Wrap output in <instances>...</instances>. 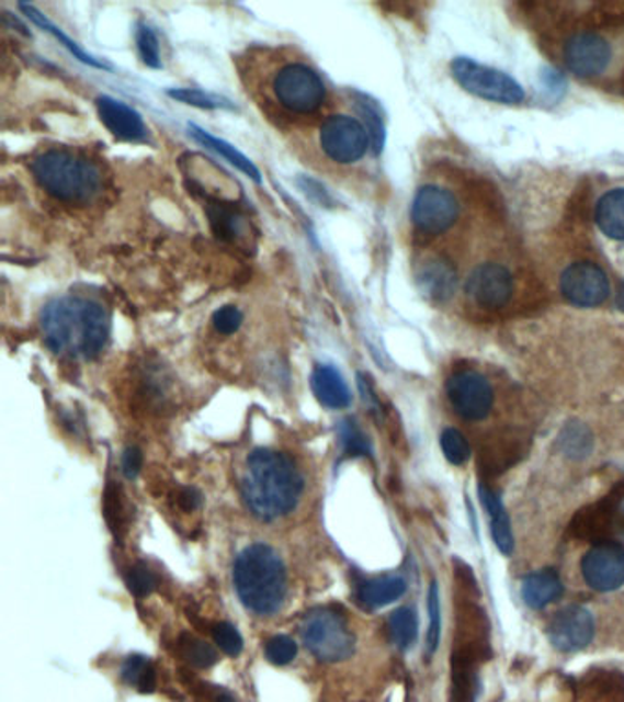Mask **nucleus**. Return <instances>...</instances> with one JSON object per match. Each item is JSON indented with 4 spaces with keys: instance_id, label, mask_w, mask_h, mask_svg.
Segmentation results:
<instances>
[{
    "instance_id": "obj_25",
    "label": "nucleus",
    "mask_w": 624,
    "mask_h": 702,
    "mask_svg": "<svg viewBox=\"0 0 624 702\" xmlns=\"http://www.w3.org/2000/svg\"><path fill=\"white\" fill-rule=\"evenodd\" d=\"M586 702H624V677L608 671H595L582 682Z\"/></svg>"
},
{
    "instance_id": "obj_21",
    "label": "nucleus",
    "mask_w": 624,
    "mask_h": 702,
    "mask_svg": "<svg viewBox=\"0 0 624 702\" xmlns=\"http://www.w3.org/2000/svg\"><path fill=\"white\" fill-rule=\"evenodd\" d=\"M564 586L553 569L536 570L522 581V598L531 609H544L563 595Z\"/></svg>"
},
{
    "instance_id": "obj_15",
    "label": "nucleus",
    "mask_w": 624,
    "mask_h": 702,
    "mask_svg": "<svg viewBox=\"0 0 624 702\" xmlns=\"http://www.w3.org/2000/svg\"><path fill=\"white\" fill-rule=\"evenodd\" d=\"M595 633V622L588 609L569 605L553 616L547 635L558 652L574 653L585 649Z\"/></svg>"
},
{
    "instance_id": "obj_28",
    "label": "nucleus",
    "mask_w": 624,
    "mask_h": 702,
    "mask_svg": "<svg viewBox=\"0 0 624 702\" xmlns=\"http://www.w3.org/2000/svg\"><path fill=\"white\" fill-rule=\"evenodd\" d=\"M122 679L141 693H152L156 690L155 664L144 655H131L123 663Z\"/></svg>"
},
{
    "instance_id": "obj_32",
    "label": "nucleus",
    "mask_w": 624,
    "mask_h": 702,
    "mask_svg": "<svg viewBox=\"0 0 624 702\" xmlns=\"http://www.w3.org/2000/svg\"><path fill=\"white\" fill-rule=\"evenodd\" d=\"M169 98L177 99V101L183 104H191V106H196V109H235L231 101H227V99L220 98V95L204 92V90H198V88H177V90H169Z\"/></svg>"
},
{
    "instance_id": "obj_11",
    "label": "nucleus",
    "mask_w": 624,
    "mask_h": 702,
    "mask_svg": "<svg viewBox=\"0 0 624 702\" xmlns=\"http://www.w3.org/2000/svg\"><path fill=\"white\" fill-rule=\"evenodd\" d=\"M582 576L595 591H617L624 586V547L615 540H601L585 554Z\"/></svg>"
},
{
    "instance_id": "obj_26",
    "label": "nucleus",
    "mask_w": 624,
    "mask_h": 702,
    "mask_svg": "<svg viewBox=\"0 0 624 702\" xmlns=\"http://www.w3.org/2000/svg\"><path fill=\"white\" fill-rule=\"evenodd\" d=\"M19 8L24 11V15L29 16L30 21L37 24V26L43 27L45 32L50 33L54 37L59 41V44H63L65 48L70 52V54L76 57V59L81 60L84 65L94 66V68H101V70H111V65H106V63H101V60L95 59L92 55L87 54L81 46H79L73 38L68 37L67 33L63 32L61 27H57L56 24H52L48 21V16L43 15L37 8L30 4H19Z\"/></svg>"
},
{
    "instance_id": "obj_2",
    "label": "nucleus",
    "mask_w": 624,
    "mask_h": 702,
    "mask_svg": "<svg viewBox=\"0 0 624 702\" xmlns=\"http://www.w3.org/2000/svg\"><path fill=\"white\" fill-rule=\"evenodd\" d=\"M41 328L54 353L73 348L87 359H94L105 348L111 318L100 302L67 296L46 304L41 313Z\"/></svg>"
},
{
    "instance_id": "obj_7",
    "label": "nucleus",
    "mask_w": 624,
    "mask_h": 702,
    "mask_svg": "<svg viewBox=\"0 0 624 702\" xmlns=\"http://www.w3.org/2000/svg\"><path fill=\"white\" fill-rule=\"evenodd\" d=\"M451 71L460 87L486 101L520 104L525 99L524 88L514 81L513 77L497 68L480 65L469 57H456L451 65Z\"/></svg>"
},
{
    "instance_id": "obj_35",
    "label": "nucleus",
    "mask_w": 624,
    "mask_h": 702,
    "mask_svg": "<svg viewBox=\"0 0 624 702\" xmlns=\"http://www.w3.org/2000/svg\"><path fill=\"white\" fill-rule=\"evenodd\" d=\"M442 638V608H440V591L436 581L429 587V631H427V652L436 653Z\"/></svg>"
},
{
    "instance_id": "obj_5",
    "label": "nucleus",
    "mask_w": 624,
    "mask_h": 702,
    "mask_svg": "<svg viewBox=\"0 0 624 702\" xmlns=\"http://www.w3.org/2000/svg\"><path fill=\"white\" fill-rule=\"evenodd\" d=\"M300 635L304 646L322 663H341L354 655V633L338 609L317 608L306 613Z\"/></svg>"
},
{
    "instance_id": "obj_14",
    "label": "nucleus",
    "mask_w": 624,
    "mask_h": 702,
    "mask_svg": "<svg viewBox=\"0 0 624 702\" xmlns=\"http://www.w3.org/2000/svg\"><path fill=\"white\" fill-rule=\"evenodd\" d=\"M612 46L597 33H577L564 46V60L579 77H597L612 63Z\"/></svg>"
},
{
    "instance_id": "obj_44",
    "label": "nucleus",
    "mask_w": 624,
    "mask_h": 702,
    "mask_svg": "<svg viewBox=\"0 0 624 702\" xmlns=\"http://www.w3.org/2000/svg\"><path fill=\"white\" fill-rule=\"evenodd\" d=\"M542 77H544V87L549 90V93H557L558 98L564 92V79L560 73L555 70H547Z\"/></svg>"
},
{
    "instance_id": "obj_46",
    "label": "nucleus",
    "mask_w": 624,
    "mask_h": 702,
    "mask_svg": "<svg viewBox=\"0 0 624 702\" xmlns=\"http://www.w3.org/2000/svg\"><path fill=\"white\" fill-rule=\"evenodd\" d=\"M617 306H619V309H621V312H624V282H623V285H621V290H619V293H617Z\"/></svg>"
},
{
    "instance_id": "obj_12",
    "label": "nucleus",
    "mask_w": 624,
    "mask_h": 702,
    "mask_svg": "<svg viewBox=\"0 0 624 702\" xmlns=\"http://www.w3.org/2000/svg\"><path fill=\"white\" fill-rule=\"evenodd\" d=\"M513 274L502 263L486 262L473 269L465 284V293L475 306L498 312L508 306L513 296Z\"/></svg>"
},
{
    "instance_id": "obj_4",
    "label": "nucleus",
    "mask_w": 624,
    "mask_h": 702,
    "mask_svg": "<svg viewBox=\"0 0 624 702\" xmlns=\"http://www.w3.org/2000/svg\"><path fill=\"white\" fill-rule=\"evenodd\" d=\"M35 180L61 202L87 205L101 192L103 176L98 165L70 150H46L32 161Z\"/></svg>"
},
{
    "instance_id": "obj_20",
    "label": "nucleus",
    "mask_w": 624,
    "mask_h": 702,
    "mask_svg": "<svg viewBox=\"0 0 624 702\" xmlns=\"http://www.w3.org/2000/svg\"><path fill=\"white\" fill-rule=\"evenodd\" d=\"M478 490H480L481 505L486 507L489 521H491L492 540H495L498 551L503 556H511L514 548V537L508 512L503 509L502 499L492 488L486 487L484 483H481Z\"/></svg>"
},
{
    "instance_id": "obj_16",
    "label": "nucleus",
    "mask_w": 624,
    "mask_h": 702,
    "mask_svg": "<svg viewBox=\"0 0 624 702\" xmlns=\"http://www.w3.org/2000/svg\"><path fill=\"white\" fill-rule=\"evenodd\" d=\"M98 114H100L103 125L125 141H144L147 137V126H145L141 115L128 104L117 101V99L101 95L95 99Z\"/></svg>"
},
{
    "instance_id": "obj_9",
    "label": "nucleus",
    "mask_w": 624,
    "mask_h": 702,
    "mask_svg": "<svg viewBox=\"0 0 624 702\" xmlns=\"http://www.w3.org/2000/svg\"><path fill=\"white\" fill-rule=\"evenodd\" d=\"M460 203L453 192L438 185H423L416 192L410 218L416 229L438 236L451 229L458 219Z\"/></svg>"
},
{
    "instance_id": "obj_45",
    "label": "nucleus",
    "mask_w": 624,
    "mask_h": 702,
    "mask_svg": "<svg viewBox=\"0 0 624 702\" xmlns=\"http://www.w3.org/2000/svg\"><path fill=\"white\" fill-rule=\"evenodd\" d=\"M178 503L183 510H194L200 505V494L194 488H183L178 496Z\"/></svg>"
},
{
    "instance_id": "obj_8",
    "label": "nucleus",
    "mask_w": 624,
    "mask_h": 702,
    "mask_svg": "<svg viewBox=\"0 0 624 702\" xmlns=\"http://www.w3.org/2000/svg\"><path fill=\"white\" fill-rule=\"evenodd\" d=\"M322 152L336 163L360 161L371 147V136L365 125L350 115H332L322 123L319 132Z\"/></svg>"
},
{
    "instance_id": "obj_41",
    "label": "nucleus",
    "mask_w": 624,
    "mask_h": 702,
    "mask_svg": "<svg viewBox=\"0 0 624 702\" xmlns=\"http://www.w3.org/2000/svg\"><path fill=\"white\" fill-rule=\"evenodd\" d=\"M242 320V312L235 306H224L213 313V326L222 335L237 333Z\"/></svg>"
},
{
    "instance_id": "obj_18",
    "label": "nucleus",
    "mask_w": 624,
    "mask_h": 702,
    "mask_svg": "<svg viewBox=\"0 0 624 702\" xmlns=\"http://www.w3.org/2000/svg\"><path fill=\"white\" fill-rule=\"evenodd\" d=\"M311 389L317 400L330 410H343L352 403V394L343 375L328 364H319L311 373Z\"/></svg>"
},
{
    "instance_id": "obj_43",
    "label": "nucleus",
    "mask_w": 624,
    "mask_h": 702,
    "mask_svg": "<svg viewBox=\"0 0 624 702\" xmlns=\"http://www.w3.org/2000/svg\"><path fill=\"white\" fill-rule=\"evenodd\" d=\"M202 693H204L205 699L209 702H235L231 693L220 688V686H204Z\"/></svg>"
},
{
    "instance_id": "obj_33",
    "label": "nucleus",
    "mask_w": 624,
    "mask_h": 702,
    "mask_svg": "<svg viewBox=\"0 0 624 702\" xmlns=\"http://www.w3.org/2000/svg\"><path fill=\"white\" fill-rule=\"evenodd\" d=\"M442 444L443 455L449 463L453 465L462 466L470 460L473 450H470L469 441L465 438L464 433L456 430V428H445L440 439Z\"/></svg>"
},
{
    "instance_id": "obj_36",
    "label": "nucleus",
    "mask_w": 624,
    "mask_h": 702,
    "mask_svg": "<svg viewBox=\"0 0 624 702\" xmlns=\"http://www.w3.org/2000/svg\"><path fill=\"white\" fill-rule=\"evenodd\" d=\"M136 44H138L139 57L145 65L150 68H161L160 43H158L155 30L149 24L139 22L138 30H136Z\"/></svg>"
},
{
    "instance_id": "obj_37",
    "label": "nucleus",
    "mask_w": 624,
    "mask_h": 702,
    "mask_svg": "<svg viewBox=\"0 0 624 702\" xmlns=\"http://www.w3.org/2000/svg\"><path fill=\"white\" fill-rule=\"evenodd\" d=\"M207 213H209L211 225L216 230V235L224 236V238H235L240 233L242 219L237 213L220 207V205H211Z\"/></svg>"
},
{
    "instance_id": "obj_6",
    "label": "nucleus",
    "mask_w": 624,
    "mask_h": 702,
    "mask_svg": "<svg viewBox=\"0 0 624 702\" xmlns=\"http://www.w3.org/2000/svg\"><path fill=\"white\" fill-rule=\"evenodd\" d=\"M273 95L293 114H314L327 99V87L314 68L303 63H290L276 71L271 82Z\"/></svg>"
},
{
    "instance_id": "obj_42",
    "label": "nucleus",
    "mask_w": 624,
    "mask_h": 702,
    "mask_svg": "<svg viewBox=\"0 0 624 702\" xmlns=\"http://www.w3.org/2000/svg\"><path fill=\"white\" fill-rule=\"evenodd\" d=\"M122 465L125 476H127L128 479H133V477L138 476L141 466H144V455H141V452H139L136 446H131V449L125 450V454H123Z\"/></svg>"
},
{
    "instance_id": "obj_17",
    "label": "nucleus",
    "mask_w": 624,
    "mask_h": 702,
    "mask_svg": "<svg viewBox=\"0 0 624 702\" xmlns=\"http://www.w3.org/2000/svg\"><path fill=\"white\" fill-rule=\"evenodd\" d=\"M416 280H418V287L427 298L442 304L454 295L456 284H458V274L447 260L434 257L421 263L418 273H416Z\"/></svg>"
},
{
    "instance_id": "obj_31",
    "label": "nucleus",
    "mask_w": 624,
    "mask_h": 702,
    "mask_svg": "<svg viewBox=\"0 0 624 702\" xmlns=\"http://www.w3.org/2000/svg\"><path fill=\"white\" fill-rule=\"evenodd\" d=\"M180 653L194 668H211L218 663V655L207 642L200 641L193 635H183L180 638Z\"/></svg>"
},
{
    "instance_id": "obj_30",
    "label": "nucleus",
    "mask_w": 624,
    "mask_h": 702,
    "mask_svg": "<svg viewBox=\"0 0 624 702\" xmlns=\"http://www.w3.org/2000/svg\"><path fill=\"white\" fill-rule=\"evenodd\" d=\"M358 109H360L363 125H365L368 136H371V145L374 154H379L385 147V123H383L382 110L377 106L376 101H372L366 95H360L358 99Z\"/></svg>"
},
{
    "instance_id": "obj_22",
    "label": "nucleus",
    "mask_w": 624,
    "mask_h": 702,
    "mask_svg": "<svg viewBox=\"0 0 624 702\" xmlns=\"http://www.w3.org/2000/svg\"><path fill=\"white\" fill-rule=\"evenodd\" d=\"M407 591V581L399 576H382L366 580L358 587V602L365 609L385 608L396 602Z\"/></svg>"
},
{
    "instance_id": "obj_29",
    "label": "nucleus",
    "mask_w": 624,
    "mask_h": 702,
    "mask_svg": "<svg viewBox=\"0 0 624 702\" xmlns=\"http://www.w3.org/2000/svg\"><path fill=\"white\" fill-rule=\"evenodd\" d=\"M388 630L399 649H409L418 636V619L410 608H399L388 619Z\"/></svg>"
},
{
    "instance_id": "obj_27",
    "label": "nucleus",
    "mask_w": 624,
    "mask_h": 702,
    "mask_svg": "<svg viewBox=\"0 0 624 702\" xmlns=\"http://www.w3.org/2000/svg\"><path fill=\"white\" fill-rule=\"evenodd\" d=\"M558 449L569 460H585L593 450V435L585 424L569 422L558 435Z\"/></svg>"
},
{
    "instance_id": "obj_23",
    "label": "nucleus",
    "mask_w": 624,
    "mask_h": 702,
    "mask_svg": "<svg viewBox=\"0 0 624 702\" xmlns=\"http://www.w3.org/2000/svg\"><path fill=\"white\" fill-rule=\"evenodd\" d=\"M597 227L612 240L624 241V189L602 194L595 207Z\"/></svg>"
},
{
    "instance_id": "obj_10",
    "label": "nucleus",
    "mask_w": 624,
    "mask_h": 702,
    "mask_svg": "<svg viewBox=\"0 0 624 702\" xmlns=\"http://www.w3.org/2000/svg\"><path fill=\"white\" fill-rule=\"evenodd\" d=\"M447 397L454 411L465 421H484L491 414V384L475 370H460L447 378Z\"/></svg>"
},
{
    "instance_id": "obj_34",
    "label": "nucleus",
    "mask_w": 624,
    "mask_h": 702,
    "mask_svg": "<svg viewBox=\"0 0 624 702\" xmlns=\"http://www.w3.org/2000/svg\"><path fill=\"white\" fill-rule=\"evenodd\" d=\"M339 439L343 444V450L349 455H371V441L366 438L363 430L358 427L354 419H344L338 428Z\"/></svg>"
},
{
    "instance_id": "obj_13",
    "label": "nucleus",
    "mask_w": 624,
    "mask_h": 702,
    "mask_svg": "<svg viewBox=\"0 0 624 702\" xmlns=\"http://www.w3.org/2000/svg\"><path fill=\"white\" fill-rule=\"evenodd\" d=\"M560 293L577 307H597L610 296V280L593 262H575L560 274Z\"/></svg>"
},
{
    "instance_id": "obj_40",
    "label": "nucleus",
    "mask_w": 624,
    "mask_h": 702,
    "mask_svg": "<svg viewBox=\"0 0 624 702\" xmlns=\"http://www.w3.org/2000/svg\"><path fill=\"white\" fill-rule=\"evenodd\" d=\"M127 586L136 597H147L155 591L156 576L147 565H134L133 569L127 573Z\"/></svg>"
},
{
    "instance_id": "obj_38",
    "label": "nucleus",
    "mask_w": 624,
    "mask_h": 702,
    "mask_svg": "<svg viewBox=\"0 0 624 702\" xmlns=\"http://www.w3.org/2000/svg\"><path fill=\"white\" fill-rule=\"evenodd\" d=\"M265 658L275 666H286L297 655V644L286 635H276L265 644Z\"/></svg>"
},
{
    "instance_id": "obj_19",
    "label": "nucleus",
    "mask_w": 624,
    "mask_h": 702,
    "mask_svg": "<svg viewBox=\"0 0 624 702\" xmlns=\"http://www.w3.org/2000/svg\"><path fill=\"white\" fill-rule=\"evenodd\" d=\"M481 658L465 649H454L451 702H475L478 686V664Z\"/></svg>"
},
{
    "instance_id": "obj_3",
    "label": "nucleus",
    "mask_w": 624,
    "mask_h": 702,
    "mask_svg": "<svg viewBox=\"0 0 624 702\" xmlns=\"http://www.w3.org/2000/svg\"><path fill=\"white\" fill-rule=\"evenodd\" d=\"M232 581L243 605L257 614L275 613L286 595L284 564L265 543H254L238 554Z\"/></svg>"
},
{
    "instance_id": "obj_24",
    "label": "nucleus",
    "mask_w": 624,
    "mask_h": 702,
    "mask_svg": "<svg viewBox=\"0 0 624 702\" xmlns=\"http://www.w3.org/2000/svg\"><path fill=\"white\" fill-rule=\"evenodd\" d=\"M189 132L196 141L202 143L204 147L215 150L216 154H220L222 158L227 159L229 163L235 165L238 170H242L243 174L249 176L251 180L260 183V170L254 167L251 159L246 158L238 148L232 147L231 143L224 141L220 137H215L209 132H205L204 128H200L196 125H189Z\"/></svg>"
},
{
    "instance_id": "obj_1",
    "label": "nucleus",
    "mask_w": 624,
    "mask_h": 702,
    "mask_svg": "<svg viewBox=\"0 0 624 702\" xmlns=\"http://www.w3.org/2000/svg\"><path fill=\"white\" fill-rule=\"evenodd\" d=\"M303 488V476L287 455L268 449L254 450L249 455L242 494L259 520L273 521L292 512Z\"/></svg>"
},
{
    "instance_id": "obj_39",
    "label": "nucleus",
    "mask_w": 624,
    "mask_h": 702,
    "mask_svg": "<svg viewBox=\"0 0 624 702\" xmlns=\"http://www.w3.org/2000/svg\"><path fill=\"white\" fill-rule=\"evenodd\" d=\"M213 638H215L216 646L220 647L222 652L229 657H238L242 652V636L235 625L227 624V622L213 625Z\"/></svg>"
}]
</instances>
